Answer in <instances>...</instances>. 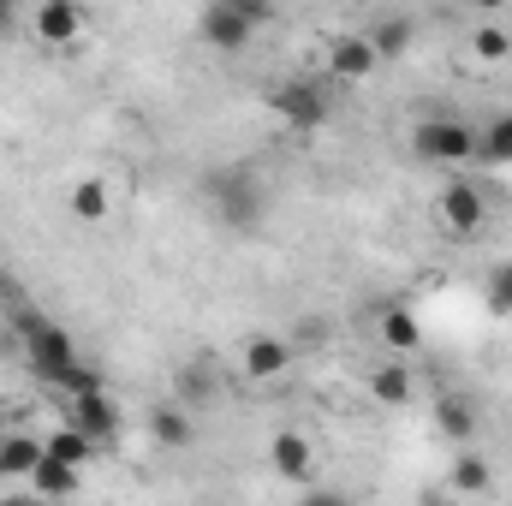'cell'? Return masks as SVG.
<instances>
[{
    "label": "cell",
    "instance_id": "obj_1",
    "mask_svg": "<svg viewBox=\"0 0 512 506\" xmlns=\"http://www.w3.org/2000/svg\"><path fill=\"white\" fill-rule=\"evenodd\" d=\"M18 328H24V364H30V376L48 381V387H66V393H84V387H102V381L84 370V358H78V346H72V334L66 328H54V322H42V316H12Z\"/></svg>",
    "mask_w": 512,
    "mask_h": 506
},
{
    "label": "cell",
    "instance_id": "obj_2",
    "mask_svg": "<svg viewBox=\"0 0 512 506\" xmlns=\"http://www.w3.org/2000/svg\"><path fill=\"white\" fill-rule=\"evenodd\" d=\"M411 155L429 167H465V161H477V126L459 114H435V120L411 126Z\"/></svg>",
    "mask_w": 512,
    "mask_h": 506
},
{
    "label": "cell",
    "instance_id": "obj_3",
    "mask_svg": "<svg viewBox=\"0 0 512 506\" xmlns=\"http://www.w3.org/2000/svg\"><path fill=\"white\" fill-rule=\"evenodd\" d=\"M215 209H221L227 227L251 233V227H262V215H268V197H262V185H256L251 173H221L215 179Z\"/></svg>",
    "mask_w": 512,
    "mask_h": 506
},
{
    "label": "cell",
    "instance_id": "obj_4",
    "mask_svg": "<svg viewBox=\"0 0 512 506\" xmlns=\"http://www.w3.org/2000/svg\"><path fill=\"white\" fill-rule=\"evenodd\" d=\"M435 215H441V227H447L453 239H477V233H483V221H489V203H483V191H477V185L453 179V185L441 191Z\"/></svg>",
    "mask_w": 512,
    "mask_h": 506
},
{
    "label": "cell",
    "instance_id": "obj_5",
    "mask_svg": "<svg viewBox=\"0 0 512 506\" xmlns=\"http://www.w3.org/2000/svg\"><path fill=\"white\" fill-rule=\"evenodd\" d=\"M66 423H78L90 441H120V405L102 393V387H84V393H66Z\"/></svg>",
    "mask_w": 512,
    "mask_h": 506
},
{
    "label": "cell",
    "instance_id": "obj_6",
    "mask_svg": "<svg viewBox=\"0 0 512 506\" xmlns=\"http://www.w3.org/2000/svg\"><path fill=\"white\" fill-rule=\"evenodd\" d=\"M197 30H203V42H209L215 54H245V48L256 42V24L245 18V12H233L227 0H215V6L203 12V24H197Z\"/></svg>",
    "mask_w": 512,
    "mask_h": 506
},
{
    "label": "cell",
    "instance_id": "obj_7",
    "mask_svg": "<svg viewBox=\"0 0 512 506\" xmlns=\"http://www.w3.org/2000/svg\"><path fill=\"white\" fill-rule=\"evenodd\" d=\"M274 114H280L292 131H316L322 120H328V96H322L316 84L292 78V84H280V90H274Z\"/></svg>",
    "mask_w": 512,
    "mask_h": 506
},
{
    "label": "cell",
    "instance_id": "obj_8",
    "mask_svg": "<svg viewBox=\"0 0 512 506\" xmlns=\"http://www.w3.org/2000/svg\"><path fill=\"white\" fill-rule=\"evenodd\" d=\"M376 66H382V54H376V42H370L364 30H346V36L328 48V72H334V78H346V84L370 78Z\"/></svg>",
    "mask_w": 512,
    "mask_h": 506
},
{
    "label": "cell",
    "instance_id": "obj_9",
    "mask_svg": "<svg viewBox=\"0 0 512 506\" xmlns=\"http://www.w3.org/2000/svg\"><path fill=\"white\" fill-rule=\"evenodd\" d=\"M78 30H84L78 0H42V6H36V36H42L48 48H66Z\"/></svg>",
    "mask_w": 512,
    "mask_h": 506
},
{
    "label": "cell",
    "instance_id": "obj_10",
    "mask_svg": "<svg viewBox=\"0 0 512 506\" xmlns=\"http://www.w3.org/2000/svg\"><path fill=\"white\" fill-rule=\"evenodd\" d=\"M292 370V346L286 340H274V334H256L251 346H245V376L251 381H274Z\"/></svg>",
    "mask_w": 512,
    "mask_h": 506
},
{
    "label": "cell",
    "instance_id": "obj_11",
    "mask_svg": "<svg viewBox=\"0 0 512 506\" xmlns=\"http://www.w3.org/2000/svg\"><path fill=\"white\" fill-rule=\"evenodd\" d=\"M268 459H274V471H280V477L304 483V477H310V465H316V447H310L298 429H280V435H274V447H268Z\"/></svg>",
    "mask_w": 512,
    "mask_h": 506
},
{
    "label": "cell",
    "instance_id": "obj_12",
    "mask_svg": "<svg viewBox=\"0 0 512 506\" xmlns=\"http://www.w3.org/2000/svg\"><path fill=\"white\" fill-rule=\"evenodd\" d=\"M435 429H441L453 447H465V441L477 435V411H471V399H459V393H441V399H435Z\"/></svg>",
    "mask_w": 512,
    "mask_h": 506
},
{
    "label": "cell",
    "instance_id": "obj_13",
    "mask_svg": "<svg viewBox=\"0 0 512 506\" xmlns=\"http://www.w3.org/2000/svg\"><path fill=\"white\" fill-rule=\"evenodd\" d=\"M108 209H114V191H108V179H78L72 185V221H84V227H96V221H108Z\"/></svg>",
    "mask_w": 512,
    "mask_h": 506
},
{
    "label": "cell",
    "instance_id": "obj_14",
    "mask_svg": "<svg viewBox=\"0 0 512 506\" xmlns=\"http://www.w3.org/2000/svg\"><path fill=\"white\" fill-rule=\"evenodd\" d=\"M149 435H155V447H191V405H155L149 411Z\"/></svg>",
    "mask_w": 512,
    "mask_h": 506
},
{
    "label": "cell",
    "instance_id": "obj_15",
    "mask_svg": "<svg viewBox=\"0 0 512 506\" xmlns=\"http://www.w3.org/2000/svg\"><path fill=\"white\" fill-rule=\"evenodd\" d=\"M370 399L387 405V411H399V405H411V370L393 358V364H376V376H370Z\"/></svg>",
    "mask_w": 512,
    "mask_h": 506
},
{
    "label": "cell",
    "instance_id": "obj_16",
    "mask_svg": "<svg viewBox=\"0 0 512 506\" xmlns=\"http://www.w3.org/2000/svg\"><path fill=\"white\" fill-rule=\"evenodd\" d=\"M364 36L376 42V54H382V60H399V54L411 48V36H417V30H411V18H405V12H399V18L387 12V18H376V24H370Z\"/></svg>",
    "mask_w": 512,
    "mask_h": 506
},
{
    "label": "cell",
    "instance_id": "obj_17",
    "mask_svg": "<svg viewBox=\"0 0 512 506\" xmlns=\"http://www.w3.org/2000/svg\"><path fill=\"white\" fill-rule=\"evenodd\" d=\"M30 489L36 495H72L78 489V465H66V459H36V471H30Z\"/></svg>",
    "mask_w": 512,
    "mask_h": 506
},
{
    "label": "cell",
    "instance_id": "obj_18",
    "mask_svg": "<svg viewBox=\"0 0 512 506\" xmlns=\"http://www.w3.org/2000/svg\"><path fill=\"white\" fill-rule=\"evenodd\" d=\"M42 453H48V447L30 441V435H6V441H0V477H30Z\"/></svg>",
    "mask_w": 512,
    "mask_h": 506
},
{
    "label": "cell",
    "instance_id": "obj_19",
    "mask_svg": "<svg viewBox=\"0 0 512 506\" xmlns=\"http://www.w3.org/2000/svg\"><path fill=\"white\" fill-rule=\"evenodd\" d=\"M477 161L483 167H512V114L489 120V131H477Z\"/></svg>",
    "mask_w": 512,
    "mask_h": 506
},
{
    "label": "cell",
    "instance_id": "obj_20",
    "mask_svg": "<svg viewBox=\"0 0 512 506\" xmlns=\"http://www.w3.org/2000/svg\"><path fill=\"white\" fill-rule=\"evenodd\" d=\"M382 340L405 358V352H417V346H423V328H417V316H411L405 304H393V310L382 316Z\"/></svg>",
    "mask_w": 512,
    "mask_h": 506
},
{
    "label": "cell",
    "instance_id": "obj_21",
    "mask_svg": "<svg viewBox=\"0 0 512 506\" xmlns=\"http://www.w3.org/2000/svg\"><path fill=\"white\" fill-rule=\"evenodd\" d=\"M42 447H48V459H66V465H84V459H90V453H96L102 441H90V435H84L78 423H66V429H60V435H48Z\"/></svg>",
    "mask_w": 512,
    "mask_h": 506
},
{
    "label": "cell",
    "instance_id": "obj_22",
    "mask_svg": "<svg viewBox=\"0 0 512 506\" xmlns=\"http://www.w3.org/2000/svg\"><path fill=\"white\" fill-rule=\"evenodd\" d=\"M447 489H453V495H489V489H495V471H489L483 459H471V453H465V459L453 465Z\"/></svg>",
    "mask_w": 512,
    "mask_h": 506
},
{
    "label": "cell",
    "instance_id": "obj_23",
    "mask_svg": "<svg viewBox=\"0 0 512 506\" xmlns=\"http://www.w3.org/2000/svg\"><path fill=\"white\" fill-rule=\"evenodd\" d=\"M209 399H215L209 370H179V405H209Z\"/></svg>",
    "mask_w": 512,
    "mask_h": 506
},
{
    "label": "cell",
    "instance_id": "obj_24",
    "mask_svg": "<svg viewBox=\"0 0 512 506\" xmlns=\"http://www.w3.org/2000/svg\"><path fill=\"white\" fill-rule=\"evenodd\" d=\"M471 48H477L483 60H507V54H512V36L501 30V24H483V30L471 36Z\"/></svg>",
    "mask_w": 512,
    "mask_h": 506
},
{
    "label": "cell",
    "instance_id": "obj_25",
    "mask_svg": "<svg viewBox=\"0 0 512 506\" xmlns=\"http://www.w3.org/2000/svg\"><path fill=\"white\" fill-rule=\"evenodd\" d=\"M489 310H495V316H512V262H501V268L489 274Z\"/></svg>",
    "mask_w": 512,
    "mask_h": 506
},
{
    "label": "cell",
    "instance_id": "obj_26",
    "mask_svg": "<svg viewBox=\"0 0 512 506\" xmlns=\"http://www.w3.org/2000/svg\"><path fill=\"white\" fill-rule=\"evenodd\" d=\"M227 6H233V12H245L256 30H262V24H274V12H280L274 0H227Z\"/></svg>",
    "mask_w": 512,
    "mask_h": 506
},
{
    "label": "cell",
    "instance_id": "obj_27",
    "mask_svg": "<svg viewBox=\"0 0 512 506\" xmlns=\"http://www.w3.org/2000/svg\"><path fill=\"white\" fill-rule=\"evenodd\" d=\"M477 6H483V12H501V6H507V0H477Z\"/></svg>",
    "mask_w": 512,
    "mask_h": 506
},
{
    "label": "cell",
    "instance_id": "obj_28",
    "mask_svg": "<svg viewBox=\"0 0 512 506\" xmlns=\"http://www.w3.org/2000/svg\"><path fill=\"white\" fill-rule=\"evenodd\" d=\"M12 6H24V0H12Z\"/></svg>",
    "mask_w": 512,
    "mask_h": 506
}]
</instances>
